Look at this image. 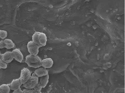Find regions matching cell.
<instances>
[{"instance_id": "4", "label": "cell", "mask_w": 125, "mask_h": 93, "mask_svg": "<svg viewBox=\"0 0 125 93\" xmlns=\"http://www.w3.org/2000/svg\"><path fill=\"white\" fill-rule=\"evenodd\" d=\"M31 76V72L29 69L26 68L22 69L21 71L20 77V78L22 85L27 82L30 78Z\"/></svg>"}, {"instance_id": "11", "label": "cell", "mask_w": 125, "mask_h": 93, "mask_svg": "<svg viewBox=\"0 0 125 93\" xmlns=\"http://www.w3.org/2000/svg\"><path fill=\"white\" fill-rule=\"evenodd\" d=\"M49 76L48 74L39 78V82L42 85V88H44L47 86L49 80Z\"/></svg>"}, {"instance_id": "1", "label": "cell", "mask_w": 125, "mask_h": 93, "mask_svg": "<svg viewBox=\"0 0 125 93\" xmlns=\"http://www.w3.org/2000/svg\"><path fill=\"white\" fill-rule=\"evenodd\" d=\"M42 60L39 56L31 55L26 57L25 62L30 67L38 68L42 66Z\"/></svg>"}, {"instance_id": "10", "label": "cell", "mask_w": 125, "mask_h": 93, "mask_svg": "<svg viewBox=\"0 0 125 93\" xmlns=\"http://www.w3.org/2000/svg\"><path fill=\"white\" fill-rule=\"evenodd\" d=\"M38 41L41 46H45L47 41V38L45 34L40 32L39 35Z\"/></svg>"}, {"instance_id": "19", "label": "cell", "mask_w": 125, "mask_h": 93, "mask_svg": "<svg viewBox=\"0 0 125 93\" xmlns=\"http://www.w3.org/2000/svg\"><path fill=\"white\" fill-rule=\"evenodd\" d=\"M6 48V46L5 45L3 40H1L0 41V49H2Z\"/></svg>"}, {"instance_id": "16", "label": "cell", "mask_w": 125, "mask_h": 93, "mask_svg": "<svg viewBox=\"0 0 125 93\" xmlns=\"http://www.w3.org/2000/svg\"><path fill=\"white\" fill-rule=\"evenodd\" d=\"M7 63L0 58V68L2 69H6L7 68Z\"/></svg>"}, {"instance_id": "2", "label": "cell", "mask_w": 125, "mask_h": 93, "mask_svg": "<svg viewBox=\"0 0 125 93\" xmlns=\"http://www.w3.org/2000/svg\"><path fill=\"white\" fill-rule=\"evenodd\" d=\"M38 82L39 78L34 73L28 81L23 84V86L26 89H33L38 84Z\"/></svg>"}, {"instance_id": "13", "label": "cell", "mask_w": 125, "mask_h": 93, "mask_svg": "<svg viewBox=\"0 0 125 93\" xmlns=\"http://www.w3.org/2000/svg\"><path fill=\"white\" fill-rule=\"evenodd\" d=\"M10 91V85L3 84L0 86V93H9Z\"/></svg>"}, {"instance_id": "9", "label": "cell", "mask_w": 125, "mask_h": 93, "mask_svg": "<svg viewBox=\"0 0 125 93\" xmlns=\"http://www.w3.org/2000/svg\"><path fill=\"white\" fill-rule=\"evenodd\" d=\"M34 73L39 78L48 74V71L47 69L40 67L35 70Z\"/></svg>"}, {"instance_id": "20", "label": "cell", "mask_w": 125, "mask_h": 93, "mask_svg": "<svg viewBox=\"0 0 125 93\" xmlns=\"http://www.w3.org/2000/svg\"><path fill=\"white\" fill-rule=\"evenodd\" d=\"M12 93H22V90H21V88H20L17 90H14Z\"/></svg>"}, {"instance_id": "7", "label": "cell", "mask_w": 125, "mask_h": 93, "mask_svg": "<svg viewBox=\"0 0 125 93\" xmlns=\"http://www.w3.org/2000/svg\"><path fill=\"white\" fill-rule=\"evenodd\" d=\"M21 84L20 79V78L14 79L12 80L10 85V90H17L20 88Z\"/></svg>"}, {"instance_id": "3", "label": "cell", "mask_w": 125, "mask_h": 93, "mask_svg": "<svg viewBox=\"0 0 125 93\" xmlns=\"http://www.w3.org/2000/svg\"><path fill=\"white\" fill-rule=\"evenodd\" d=\"M42 47V46L36 44L32 41H29L27 44L28 52L31 55L33 56L37 55L39 52V48Z\"/></svg>"}, {"instance_id": "15", "label": "cell", "mask_w": 125, "mask_h": 93, "mask_svg": "<svg viewBox=\"0 0 125 93\" xmlns=\"http://www.w3.org/2000/svg\"><path fill=\"white\" fill-rule=\"evenodd\" d=\"M8 33L7 31L5 30H0V38L2 39L7 37Z\"/></svg>"}, {"instance_id": "18", "label": "cell", "mask_w": 125, "mask_h": 93, "mask_svg": "<svg viewBox=\"0 0 125 93\" xmlns=\"http://www.w3.org/2000/svg\"><path fill=\"white\" fill-rule=\"evenodd\" d=\"M34 90L32 89H25L22 90V93H33Z\"/></svg>"}, {"instance_id": "8", "label": "cell", "mask_w": 125, "mask_h": 93, "mask_svg": "<svg viewBox=\"0 0 125 93\" xmlns=\"http://www.w3.org/2000/svg\"><path fill=\"white\" fill-rule=\"evenodd\" d=\"M53 63V61L52 59L47 58L42 60V66L45 69L50 68L52 67Z\"/></svg>"}, {"instance_id": "6", "label": "cell", "mask_w": 125, "mask_h": 93, "mask_svg": "<svg viewBox=\"0 0 125 93\" xmlns=\"http://www.w3.org/2000/svg\"><path fill=\"white\" fill-rule=\"evenodd\" d=\"M1 57V59L7 64L12 62L14 59L12 51H7L4 53L2 54Z\"/></svg>"}, {"instance_id": "5", "label": "cell", "mask_w": 125, "mask_h": 93, "mask_svg": "<svg viewBox=\"0 0 125 93\" xmlns=\"http://www.w3.org/2000/svg\"><path fill=\"white\" fill-rule=\"evenodd\" d=\"M12 52L13 59L19 62H22L23 59V56L20 50L15 49L12 50Z\"/></svg>"}, {"instance_id": "14", "label": "cell", "mask_w": 125, "mask_h": 93, "mask_svg": "<svg viewBox=\"0 0 125 93\" xmlns=\"http://www.w3.org/2000/svg\"><path fill=\"white\" fill-rule=\"evenodd\" d=\"M40 32H35L32 35V41L36 44L38 45H40L38 41V36Z\"/></svg>"}, {"instance_id": "22", "label": "cell", "mask_w": 125, "mask_h": 93, "mask_svg": "<svg viewBox=\"0 0 125 93\" xmlns=\"http://www.w3.org/2000/svg\"><path fill=\"white\" fill-rule=\"evenodd\" d=\"M1 55H2V54H1L0 50V56H1Z\"/></svg>"}, {"instance_id": "17", "label": "cell", "mask_w": 125, "mask_h": 93, "mask_svg": "<svg viewBox=\"0 0 125 93\" xmlns=\"http://www.w3.org/2000/svg\"><path fill=\"white\" fill-rule=\"evenodd\" d=\"M42 87L41 84L38 82V84L36 85L34 88V90L36 92H41L42 89Z\"/></svg>"}, {"instance_id": "12", "label": "cell", "mask_w": 125, "mask_h": 93, "mask_svg": "<svg viewBox=\"0 0 125 93\" xmlns=\"http://www.w3.org/2000/svg\"><path fill=\"white\" fill-rule=\"evenodd\" d=\"M6 46V48L7 49L13 48L15 46V45L13 41L10 39H7L3 40Z\"/></svg>"}, {"instance_id": "21", "label": "cell", "mask_w": 125, "mask_h": 93, "mask_svg": "<svg viewBox=\"0 0 125 93\" xmlns=\"http://www.w3.org/2000/svg\"><path fill=\"white\" fill-rule=\"evenodd\" d=\"M33 93H42L41 92H38L35 91L34 90Z\"/></svg>"}]
</instances>
